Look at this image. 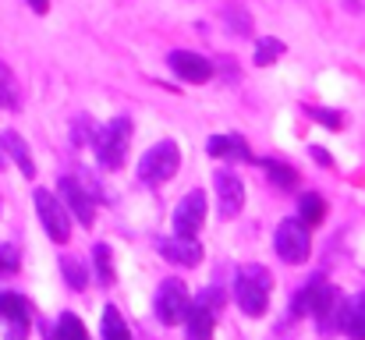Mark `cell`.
<instances>
[{"label":"cell","instance_id":"14","mask_svg":"<svg viewBox=\"0 0 365 340\" xmlns=\"http://www.w3.org/2000/svg\"><path fill=\"white\" fill-rule=\"evenodd\" d=\"M181 323H185V340H213V312L206 305L192 302Z\"/></svg>","mask_w":365,"mask_h":340},{"label":"cell","instance_id":"27","mask_svg":"<svg viewBox=\"0 0 365 340\" xmlns=\"http://www.w3.org/2000/svg\"><path fill=\"white\" fill-rule=\"evenodd\" d=\"M0 269H18V252L11 244H0Z\"/></svg>","mask_w":365,"mask_h":340},{"label":"cell","instance_id":"15","mask_svg":"<svg viewBox=\"0 0 365 340\" xmlns=\"http://www.w3.org/2000/svg\"><path fill=\"white\" fill-rule=\"evenodd\" d=\"M206 153L217 160H252V149L242 135H213L206 142Z\"/></svg>","mask_w":365,"mask_h":340},{"label":"cell","instance_id":"20","mask_svg":"<svg viewBox=\"0 0 365 340\" xmlns=\"http://www.w3.org/2000/svg\"><path fill=\"white\" fill-rule=\"evenodd\" d=\"M93 262H96V277H100V284L110 287L114 277H118V273H114V252H110V244L100 241V244L93 248Z\"/></svg>","mask_w":365,"mask_h":340},{"label":"cell","instance_id":"22","mask_svg":"<svg viewBox=\"0 0 365 340\" xmlns=\"http://www.w3.org/2000/svg\"><path fill=\"white\" fill-rule=\"evenodd\" d=\"M100 330H103V340H131V334H128V326H124V319H121V312H118V305H107V309H103Z\"/></svg>","mask_w":365,"mask_h":340},{"label":"cell","instance_id":"13","mask_svg":"<svg viewBox=\"0 0 365 340\" xmlns=\"http://www.w3.org/2000/svg\"><path fill=\"white\" fill-rule=\"evenodd\" d=\"M160 255H163L167 262H174V266H199V262H202V244H199L195 237L174 234V237H163V241H160Z\"/></svg>","mask_w":365,"mask_h":340},{"label":"cell","instance_id":"28","mask_svg":"<svg viewBox=\"0 0 365 340\" xmlns=\"http://www.w3.org/2000/svg\"><path fill=\"white\" fill-rule=\"evenodd\" d=\"M312 113H316L323 124H330V128H341V117H337L334 110H312Z\"/></svg>","mask_w":365,"mask_h":340},{"label":"cell","instance_id":"26","mask_svg":"<svg viewBox=\"0 0 365 340\" xmlns=\"http://www.w3.org/2000/svg\"><path fill=\"white\" fill-rule=\"evenodd\" d=\"M199 305H206L210 312H220V309H224V291H220V287H206V291L199 294Z\"/></svg>","mask_w":365,"mask_h":340},{"label":"cell","instance_id":"2","mask_svg":"<svg viewBox=\"0 0 365 340\" xmlns=\"http://www.w3.org/2000/svg\"><path fill=\"white\" fill-rule=\"evenodd\" d=\"M269 284H273L269 280V269L266 266H255V262H248V266H242L235 273V298H238L245 316L259 319L266 312V305H269Z\"/></svg>","mask_w":365,"mask_h":340},{"label":"cell","instance_id":"30","mask_svg":"<svg viewBox=\"0 0 365 340\" xmlns=\"http://www.w3.org/2000/svg\"><path fill=\"white\" fill-rule=\"evenodd\" d=\"M312 156H316L323 167H330V153H323V149H312Z\"/></svg>","mask_w":365,"mask_h":340},{"label":"cell","instance_id":"6","mask_svg":"<svg viewBox=\"0 0 365 340\" xmlns=\"http://www.w3.org/2000/svg\"><path fill=\"white\" fill-rule=\"evenodd\" d=\"M156 319L163 323V326H178L181 319H185V312H188V287L178 280V277H167L163 284H160V291H156Z\"/></svg>","mask_w":365,"mask_h":340},{"label":"cell","instance_id":"25","mask_svg":"<svg viewBox=\"0 0 365 340\" xmlns=\"http://www.w3.org/2000/svg\"><path fill=\"white\" fill-rule=\"evenodd\" d=\"M0 107H18V82L7 64H0Z\"/></svg>","mask_w":365,"mask_h":340},{"label":"cell","instance_id":"9","mask_svg":"<svg viewBox=\"0 0 365 340\" xmlns=\"http://www.w3.org/2000/svg\"><path fill=\"white\" fill-rule=\"evenodd\" d=\"M213 188H217V210L224 220H235L245 210V185L235 170H217L213 177Z\"/></svg>","mask_w":365,"mask_h":340},{"label":"cell","instance_id":"11","mask_svg":"<svg viewBox=\"0 0 365 340\" xmlns=\"http://www.w3.org/2000/svg\"><path fill=\"white\" fill-rule=\"evenodd\" d=\"M167 64H170V71H174L181 82H188V86H202V82L213 78V64H210L202 53H192V50H174V53L167 57Z\"/></svg>","mask_w":365,"mask_h":340},{"label":"cell","instance_id":"19","mask_svg":"<svg viewBox=\"0 0 365 340\" xmlns=\"http://www.w3.org/2000/svg\"><path fill=\"white\" fill-rule=\"evenodd\" d=\"M50 340H89V334H86V323L75 312H64L57 319V330L50 334Z\"/></svg>","mask_w":365,"mask_h":340},{"label":"cell","instance_id":"17","mask_svg":"<svg viewBox=\"0 0 365 340\" xmlns=\"http://www.w3.org/2000/svg\"><path fill=\"white\" fill-rule=\"evenodd\" d=\"M341 330L351 340H365V291L359 298L344 302V312H341Z\"/></svg>","mask_w":365,"mask_h":340},{"label":"cell","instance_id":"16","mask_svg":"<svg viewBox=\"0 0 365 340\" xmlns=\"http://www.w3.org/2000/svg\"><path fill=\"white\" fill-rule=\"evenodd\" d=\"M0 149L18 163V170L25 174V177H36V163H32V153H29V145H25V138L18 135V131H4V138H0Z\"/></svg>","mask_w":365,"mask_h":340},{"label":"cell","instance_id":"4","mask_svg":"<svg viewBox=\"0 0 365 340\" xmlns=\"http://www.w3.org/2000/svg\"><path fill=\"white\" fill-rule=\"evenodd\" d=\"M178 167H181V153H178V145L170 138H163L138 160V177L145 185H163V181H170L178 174Z\"/></svg>","mask_w":365,"mask_h":340},{"label":"cell","instance_id":"5","mask_svg":"<svg viewBox=\"0 0 365 340\" xmlns=\"http://www.w3.org/2000/svg\"><path fill=\"white\" fill-rule=\"evenodd\" d=\"M273 244H277V255H280L287 266H298V262H305V259H309V252H312L309 227L302 224L298 217H294V220H284V224L277 227V234H273Z\"/></svg>","mask_w":365,"mask_h":340},{"label":"cell","instance_id":"24","mask_svg":"<svg viewBox=\"0 0 365 340\" xmlns=\"http://www.w3.org/2000/svg\"><path fill=\"white\" fill-rule=\"evenodd\" d=\"M266 174H269V181H273L277 188H284V192H291V188L298 185V174H294L287 163H280V160H266Z\"/></svg>","mask_w":365,"mask_h":340},{"label":"cell","instance_id":"21","mask_svg":"<svg viewBox=\"0 0 365 340\" xmlns=\"http://www.w3.org/2000/svg\"><path fill=\"white\" fill-rule=\"evenodd\" d=\"M61 273H64V280H68L71 291H86V284H89V269H86L75 255H61Z\"/></svg>","mask_w":365,"mask_h":340},{"label":"cell","instance_id":"7","mask_svg":"<svg viewBox=\"0 0 365 340\" xmlns=\"http://www.w3.org/2000/svg\"><path fill=\"white\" fill-rule=\"evenodd\" d=\"M36 213H39V224L46 227L50 241L64 244V241L71 237V217H68L64 202H61L57 195H50L46 188H39V192H36Z\"/></svg>","mask_w":365,"mask_h":340},{"label":"cell","instance_id":"8","mask_svg":"<svg viewBox=\"0 0 365 340\" xmlns=\"http://www.w3.org/2000/svg\"><path fill=\"white\" fill-rule=\"evenodd\" d=\"M0 326L7 340H25L32 326V309L21 294H0Z\"/></svg>","mask_w":365,"mask_h":340},{"label":"cell","instance_id":"12","mask_svg":"<svg viewBox=\"0 0 365 340\" xmlns=\"http://www.w3.org/2000/svg\"><path fill=\"white\" fill-rule=\"evenodd\" d=\"M202 224H206V195L195 188V192H188L178 202V210H174V230L181 237H195Z\"/></svg>","mask_w":365,"mask_h":340},{"label":"cell","instance_id":"10","mask_svg":"<svg viewBox=\"0 0 365 340\" xmlns=\"http://www.w3.org/2000/svg\"><path fill=\"white\" fill-rule=\"evenodd\" d=\"M61 199H64V210H71L75 213V220L82 227H93L96 220V199L86 192V185L78 181V177H61Z\"/></svg>","mask_w":365,"mask_h":340},{"label":"cell","instance_id":"3","mask_svg":"<svg viewBox=\"0 0 365 340\" xmlns=\"http://www.w3.org/2000/svg\"><path fill=\"white\" fill-rule=\"evenodd\" d=\"M131 135H135V124L131 117H114L107 120L100 131H96V160L103 170H118L128 156V145H131Z\"/></svg>","mask_w":365,"mask_h":340},{"label":"cell","instance_id":"31","mask_svg":"<svg viewBox=\"0 0 365 340\" xmlns=\"http://www.w3.org/2000/svg\"><path fill=\"white\" fill-rule=\"evenodd\" d=\"M0 167H4V153H0Z\"/></svg>","mask_w":365,"mask_h":340},{"label":"cell","instance_id":"23","mask_svg":"<svg viewBox=\"0 0 365 340\" xmlns=\"http://www.w3.org/2000/svg\"><path fill=\"white\" fill-rule=\"evenodd\" d=\"M280 57H284V43H280V39L269 36V39H259V43H255V57H252V61H255L259 68H269V64H277Z\"/></svg>","mask_w":365,"mask_h":340},{"label":"cell","instance_id":"1","mask_svg":"<svg viewBox=\"0 0 365 340\" xmlns=\"http://www.w3.org/2000/svg\"><path fill=\"white\" fill-rule=\"evenodd\" d=\"M341 312H344V298L327 284V277H312L309 284H305V291H298V298H294V316H316V323H319V330L323 334H330V330H337L341 326Z\"/></svg>","mask_w":365,"mask_h":340},{"label":"cell","instance_id":"29","mask_svg":"<svg viewBox=\"0 0 365 340\" xmlns=\"http://www.w3.org/2000/svg\"><path fill=\"white\" fill-rule=\"evenodd\" d=\"M29 4H32L36 14H46V11H50V0H29Z\"/></svg>","mask_w":365,"mask_h":340},{"label":"cell","instance_id":"18","mask_svg":"<svg viewBox=\"0 0 365 340\" xmlns=\"http://www.w3.org/2000/svg\"><path fill=\"white\" fill-rule=\"evenodd\" d=\"M323 213H327V202H323V195H316V192H305L302 199H298V220L305 227H316L323 220Z\"/></svg>","mask_w":365,"mask_h":340}]
</instances>
